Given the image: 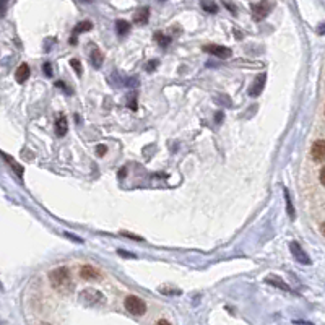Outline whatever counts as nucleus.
I'll list each match as a JSON object with an SVG mask.
<instances>
[{
  "label": "nucleus",
  "instance_id": "nucleus-13",
  "mask_svg": "<svg viewBox=\"0 0 325 325\" xmlns=\"http://www.w3.org/2000/svg\"><path fill=\"white\" fill-rule=\"evenodd\" d=\"M93 28V23L91 21H88V20H85V21H80V23L73 28V36H78V34H82V33H87V31H89Z\"/></svg>",
  "mask_w": 325,
  "mask_h": 325
},
{
  "label": "nucleus",
  "instance_id": "nucleus-30",
  "mask_svg": "<svg viewBox=\"0 0 325 325\" xmlns=\"http://www.w3.org/2000/svg\"><path fill=\"white\" fill-rule=\"evenodd\" d=\"M321 231H322V236L325 237V223H322L321 225Z\"/></svg>",
  "mask_w": 325,
  "mask_h": 325
},
{
  "label": "nucleus",
  "instance_id": "nucleus-3",
  "mask_svg": "<svg viewBox=\"0 0 325 325\" xmlns=\"http://www.w3.org/2000/svg\"><path fill=\"white\" fill-rule=\"evenodd\" d=\"M124 306L127 311L130 314H134V316H143V314L147 312V304L137 296H127Z\"/></svg>",
  "mask_w": 325,
  "mask_h": 325
},
{
  "label": "nucleus",
  "instance_id": "nucleus-24",
  "mask_svg": "<svg viewBox=\"0 0 325 325\" xmlns=\"http://www.w3.org/2000/svg\"><path fill=\"white\" fill-rule=\"evenodd\" d=\"M44 72H46V75H47V77H51V75H52V70H51V63H44Z\"/></svg>",
  "mask_w": 325,
  "mask_h": 325
},
{
  "label": "nucleus",
  "instance_id": "nucleus-12",
  "mask_svg": "<svg viewBox=\"0 0 325 325\" xmlns=\"http://www.w3.org/2000/svg\"><path fill=\"white\" fill-rule=\"evenodd\" d=\"M28 77H30V67L26 65V63H21L17 68V72H15V78H17L18 83H23L28 80Z\"/></svg>",
  "mask_w": 325,
  "mask_h": 325
},
{
  "label": "nucleus",
  "instance_id": "nucleus-20",
  "mask_svg": "<svg viewBox=\"0 0 325 325\" xmlns=\"http://www.w3.org/2000/svg\"><path fill=\"white\" fill-rule=\"evenodd\" d=\"M70 65L73 67V70L77 72V75H78V77L83 73V67H82V63H80V62L77 60V59H72V60H70Z\"/></svg>",
  "mask_w": 325,
  "mask_h": 325
},
{
  "label": "nucleus",
  "instance_id": "nucleus-26",
  "mask_svg": "<svg viewBox=\"0 0 325 325\" xmlns=\"http://www.w3.org/2000/svg\"><path fill=\"white\" fill-rule=\"evenodd\" d=\"M225 5H226V7H228V10H230L231 13H236V7H233V5H230V3H228V2H225Z\"/></svg>",
  "mask_w": 325,
  "mask_h": 325
},
{
  "label": "nucleus",
  "instance_id": "nucleus-14",
  "mask_svg": "<svg viewBox=\"0 0 325 325\" xmlns=\"http://www.w3.org/2000/svg\"><path fill=\"white\" fill-rule=\"evenodd\" d=\"M116 31H117V34H119V36L129 34L130 23H129V21H125V20H117V21H116Z\"/></svg>",
  "mask_w": 325,
  "mask_h": 325
},
{
  "label": "nucleus",
  "instance_id": "nucleus-22",
  "mask_svg": "<svg viewBox=\"0 0 325 325\" xmlns=\"http://www.w3.org/2000/svg\"><path fill=\"white\" fill-rule=\"evenodd\" d=\"M106 151H108V148H106L104 145H98V147H96V153H98V156H104Z\"/></svg>",
  "mask_w": 325,
  "mask_h": 325
},
{
  "label": "nucleus",
  "instance_id": "nucleus-28",
  "mask_svg": "<svg viewBox=\"0 0 325 325\" xmlns=\"http://www.w3.org/2000/svg\"><path fill=\"white\" fill-rule=\"evenodd\" d=\"M5 10H7V0H2V15H5Z\"/></svg>",
  "mask_w": 325,
  "mask_h": 325
},
{
  "label": "nucleus",
  "instance_id": "nucleus-10",
  "mask_svg": "<svg viewBox=\"0 0 325 325\" xmlns=\"http://www.w3.org/2000/svg\"><path fill=\"white\" fill-rule=\"evenodd\" d=\"M80 276L83 280H98L101 273L98 271V268L91 267V265H83L82 270H80Z\"/></svg>",
  "mask_w": 325,
  "mask_h": 325
},
{
  "label": "nucleus",
  "instance_id": "nucleus-18",
  "mask_svg": "<svg viewBox=\"0 0 325 325\" xmlns=\"http://www.w3.org/2000/svg\"><path fill=\"white\" fill-rule=\"evenodd\" d=\"M154 41H156L161 47H168L169 44H171V38L166 34H163V33H154Z\"/></svg>",
  "mask_w": 325,
  "mask_h": 325
},
{
  "label": "nucleus",
  "instance_id": "nucleus-16",
  "mask_svg": "<svg viewBox=\"0 0 325 325\" xmlns=\"http://www.w3.org/2000/svg\"><path fill=\"white\" fill-rule=\"evenodd\" d=\"M265 281L270 283V285H273V286H278V288H281V290H285V291H291V288L288 286L286 283H283V280L278 278V276H267Z\"/></svg>",
  "mask_w": 325,
  "mask_h": 325
},
{
  "label": "nucleus",
  "instance_id": "nucleus-32",
  "mask_svg": "<svg viewBox=\"0 0 325 325\" xmlns=\"http://www.w3.org/2000/svg\"><path fill=\"white\" fill-rule=\"evenodd\" d=\"M42 325H49V324H42Z\"/></svg>",
  "mask_w": 325,
  "mask_h": 325
},
{
  "label": "nucleus",
  "instance_id": "nucleus-21",
  "mask_svg": "<svg viewBox=\"0 0 325 325\" xmlns=\"http://www.w3.org/2000/svg\"><path fill=\"white\" fill-rule=\"evenodd\" d=\"M158 65H159V62L156 60V59H153V60H150V62H148L147 65H145V70H147V72H153L154 68H158Z\"/></svg>",
  "mask_w": 325,
  "mask_h": 325
},
{
  "label": "nucleus",
  "instance_id": "nucleus-31",
  "mask_svg": "<svg viewBox=\"0 0 325 325\" xmlns=\"http://www.w3.org/2000/svg\"><path fill=\"white\" fill-rule=\"evenodd\" d=\"M83 2H87V3H89V2H93V0H83Z\"/></svg>",
  "mask_w": 325,
  "mask_h": 325
},
{
  "label": "nucleus",
  "instance_id": "nucleus-9",
  "mask_svg": "<svg viewBox=\"0 0 325 325\" xmlns=\"http://www.w3.org/2000/svg\"><path fill=\"white\" fill-rule=\"evenodd\" d=\"M265 80H267V75H265V73H260V75L255 77L252 87L249 88V94L250 96H259L260 93H262V89L265 87Z\"/></svg>",
  "mask_w": 325,
  "mask_h": 325
},
{
  "label": "nucleus",
  "instance_id": "nucleus-15",
  "mask_svg": "<svg viewBox=\"0 0 325 325\" xmlns=\"http://www.w3.org/2000/svg\"><path fill=\"white\" fill-rule=\"evenodd\" d=\"M67 130H68L67 119H65V117H59L57 122H56V134L59 137H63V135L67 134Z\"/></svg>",
  "mask_w": 325,
  "mask_h": 325
},
{
  "label": "nucleus",
  "instance_id": "nucleus-7",
  "mask_svg": "<svg viewBox=\"0 0 325 325\" xmlns=\"http://www.w3.org/2000/svg\"><path fill=\"white\" fill-rule=\"evenodd\" d=\"M290 250H291V254L295 255V259H296L299 264H304V265L311 264V259H309V255L304 252V249H302L297 242H291V244H290Z\"/></svg>",
  "mask_w": 325,
  "mask_h": 325
},
{
  "label": "nucleus",
  "instance_id": "nucleus-5",
  "mask_svg": "<svg viewBox=\"0 0 325 325\" xmlns=\"http://www.w3.org/2000/svg\"><path fill=\"white\" fill-rule=\"evenodd\" d=\"M204 51L208 52V54H213L220 59H228L231 57V49L226 46H218V44H208V46H204Z\"/></svg>",
  "mask_w": 325,
  "mask_h": 325
},
{
  "label": "nucleus",
  "instance_id": "nucleus-25",
  "mask_svg": "<svg viewBox=\"0 0 325 325\" xmlns=\"http://www.w3.org/2000/svg\"><path fill=\"white\" fill-rule=\"evenodd\" d=\"M317 33H319V34H325V23H322V25L317 26Z\"/></svg>",
  "mask_w": 325,
  "mask_h": 325
},
{
  "label": "nucleus",
  "instance_id": "nucleus-27",
  "mask_svg": "<svg viewBox=\"0 0 325 325\" xmlns=\"http://www.w3.org/2000/svg\"><path fill=\"white\" fill-rule=\"evenodd\" d=\"M119 254H124V257H132V259H134V257H135V255H134V254H129V252H124V250H119Z\"/></svg>",
  "mask_w": 325,
  "mask_h": 325
},
{
  "label": "nucleus",
  "instance_id": "nucleus-29",
  "mask_svg": "<svg viewBox=\"0 0 325 325\" xmlns=\"http://www.w3.org/2000/svg\"><path fill=\"white\" fill-rule=\"evenodd\" d=\"M156 325H171V324H169V322L166 321V319H161V321H158Z\"/></svg>",
  "mask_w": 325,
  "mask_h": 325
},
{
  "label": "nucleus",
  "instance_id": "nucleus-4",
  "mask_svg": "<svg viewBox=\"0 0 325 325\" xmlns=\"http://www.w3.org/2000/svg\"><path fill=\"white\" fill-rule=\"evenodd\" d=\"M273 7H275V2H273V0H262V2H259V3L252 5L254 18L257 20V21H259V20L267 18L268 15H270L271 10H273Z\"/></svg>",
  "mask_w": 325,
  "mask_h": 325
},
{
  "label": "nucleus",
  "instance_id": "nucleus-19",
  "mask_svg": "<svg viewBox=\"0 0 325 325\" xmlns=\"http://www.w3.org/2000/svg\"><path fill=\"white\" fill-rule=\"evenodd\" d=\"M285 199H286V207H288V213H290V218L295 220V210H293V205H291V200H290V192L285 189Z\"/></svg>",
  "mask_w": 325,
  "mask_h": 325
},
{
  "label": "nucleus",
  "instance_id": "nucleus-1",
  "mask_svg": "<svg viewBox=\"0 0 325 325\" xmlns=\"http://www.w3.org/2000/svg\"><path fill=\"white\" fill-rule=\"evenodd\" d=\"M49 280H51V285L54 286V290L62 293V295H68L73 288L70 270L67 267H59L56 270H52L49 273Z\"/></svg>",
  "mask_w": 325,
  "mask_h": 325
},
{
  "label": "nucleus",
  "instance_id": "nucleus-2",
  "mask_svg": "<svg viewBox=\"0 0 325 325\" xmlns=\"http://www.w3.org/2000/svg\"><path fill=\"white\" fill-rule=\"evenodd\" d=\"M80 299H82L87 306H99L104 302V296L103 293H99L94 288H87L80 293Z\"/></svg>",
  "mask_w": 325,
  "mask_h": 325
},
{
  "label": "nucleus",
  "instance_id": "nucleus-11",
  "mask_svg": "<svg viewBox=\"0 0 325 325\" xmlns=\"http://www.w3.org/2000/svg\"><path fill=\"white\" fill-rule=\"evenodd\" d=\"M148 20H150V8L148 7L138 8L137 13L134 15V21L138 25H145V23H148Z\"/></svg>",
  "mask_w": 325,
  "mask_h": 325
},
{
  "label": "nucleus",
  "instance_id": "nucleus-6",
  "mask_svg": "<svg viewBox=\"0 0 325 325\" xmlns=\"http://www.w3.org/2000/svg\"><path fill=\"white\" fill-rule=\"evenodd\" d=\"M311 156L316 163H325V140L314 142L311 148Z\"/></svg>",
  "mask_w": 325,
  "mask_h": 325
},
{
  "label": "nucleus",
  "instance_id": "nucleus-17",
  "mask_svg": "<svg viewBox=\"0 0 325 325\" xmlns=\"http://www.w3.org/2000/svg\"><path fill=\"white\" fill-rule=\"evenodd\" d=\"M200 5H202V8H204L205 12H208V13H216L218 12V5L213 2V0H202Z\"/></svg>",
  "mask_w": 325,
  "mask_h": 325
},
{
  "label": "nucleus",
  "instance_id": "nucleus-23",
  "mask_svg": "<svg viewBox=\"0 0 325 325\" xmlns=\"http://www.w3.org/2000/svg\"><path fill=\"white\" fill-rule=\"evenodd\" d=\"M319 179H321V184L325 187V166L321 169V174H319Z\"/></svg>",
  "mask_w": 325,
  "mask_h": 325
},
{
  "label": "nucleus",
  "instance_id": "nucleus-8",
  "mask_svg": "<svg viewBox=\"0 0 325 325\" xmlns=\"http://www.w3.org/2000/svg\"><path fill=\"white\" fill-rule=\"evenodd\" d=\"M89 47H91V51H89V62H91V65L94 68H101V65H103V60H104L103 52H101L99 47L94 46V44H91Z\"/></svg>",
  "mask_w": 325,
  "mask_h": 325
}]
</instances>
